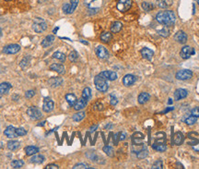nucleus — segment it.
I'll list each match as a JSON object with an SVG mask.
<instances>
[{
    "label": "nucleus",
    "instance_id": "1",
    "mask_svg": "<svg viewBox=\"0 0 199 169\" xmlns=\"http://www.w3.org/2000/svg\"><path fill=\"white\" fill-rule=\"evenodd\" d=\"M157 21L166 27H171L175 23V15L172 11L171 10H166V11H161L157 14L156 16Z\"/></svg>",
    "mask_w": 199,
    "mask_h": 169
},
{
    "label": "nucleus",
    "instance_id": "2",
    "mask_svg": "<svg viewBox=\"0 0 199 169\" xmlns=\"http://www.w3.org/2000/svg\"><path fill=\"white\" fill-rule=\"evenodd\" d=\"M94 84H95L96 89L100 92H105L109 89V85H108V82H107V80L104 79L103 77H101L100 75H97L94 78Z\"/></svg>",
    "mask_w": 199,
    "mask_h": 169
},
{
    "label": "nucleus",
    "instance_id": "3",
    "mask_svg": "<svg viewBox=\"0 0 199 169\" xmlns=\"http://www.w3.org/2000/svg\"><path fill=\"white\" fill-rule=\"evenodd\" d=\"M33 29L35 33L41 34V33L44 32L47 29V23L42 18H35L33 19Z\"/></svg>",
    "mask_w": 199,
    "mask_h": 169
},
{
    "label": "nucleus",
    "instance_id": "4",
    "mask_svg": "<svg viewBox=\"0 0 199 169\" xmlns=\"http://www.w3.org/2000/svg\"><path fill=\"white\" fill-rule=\"evenodd\" d=\"M102 3L103 0H84V4L86 5V7L95 12L101 8Z\"/></svg>",
    "mask_w": 199,
    "mask_h": 169
},
{
    "label": "nucleus",
    "instance_id": "5",
    "mask_svg": "<svg viewBox=\"0 0 199 169\" xmlns=\"http://www.w3.org/2000/svg\"><path fill=\"white\" fill-rule=\"evenodd\" d=\"M132 0H119L117 3V9L121 12H126L132 7Z\"/></svg>",
    "mask_w": 199,
    "mask_h": 169
},
{
    "label": "nucleus",
    "instance_id": "6",
    "mask_svg": "<svg viewBox=\"0 0 199 169\" xmlns=\"http://www.w3.org/2000/svg\"><path fill=\"white\" fill-rule=\"evenodd\" d=\"M176 79L180 81H187L193 77V72L189 69H182L176 73Z\"/></svg>",
    "mask_w": 199,
    "mask_h": 169
},
{
    "label": "nucleus",
    "instance_id": "7",
    "mask_svg": "<svg viewBox=\"0 0 199 169\" xmlns=\"http://www.w3.org/2000/svg\"><path fill=\"white\" fill-rule=\"evenodd\" d=\"M27 114L33 120H38V119H42V117H43L42 112L35 106H32V107L28 108Z\"/></svg>",
    "mask_w": 199,
    "mask_h": 169
},
{
    "label": "nucleus",
    "instance_id": "8",
    "mask_svg": "<svg viewBox=\"0 0 199 169\" xmlns=\"http://www.w3.org/2000/svg\"><path fill=\"white\" fill-rule=\"evenodd\" d=\"M194 54H195V50H194L191 46L185 45V46H183L182 48L181 53H180V55H181V57L183 58V59H188V58H190L191 55H193Z\"/></svg>",
    "mask_w": 199,
    "mask_h": 169
},
{
    "label": "nucleus",
    "instance_id": "9",
    "mask_svg": "<svg viewBox=\"0 0 199 169\" xmlns=\"http://www.w3.org/2000/svg\"><path fill=\"white\" fill-rule=\"evenodd\" d=\"M19 50H20V45L13 44V45H8L5 46L3 48V53L8 54V55H13V54L18 53Z\"/></svg>",
    "mask_w": 199,
    "mask_h": 169
},
{
    "label": "nucleus",
    "instance_id": "10",
    "mask_svg": "<svg viewBox=\"0 0 199 169\" xmlns=\"http://www.w3.org/2000/svg\"><path fill=\"white\" fill-rule=\"evenodd\" d=\"M95 52H96V55H97V56H98L99 58H101V59H107V58L109 57V52H108V50H107L104 46H102V45L97 46Z\"/></svg>",
    "mask_w": 199,
    "mask_h": 169
},
{
    "label": "nucleus",
    "instance_id": "11",
    "mask_svg": "<svg viewBox=\"0 0 199 169\" xmlns=\"http://www.w3.org/2000/svg\"><path fill=\"white\" fill-rule=\"evenodd\" d=\"M145 138V136L143 135L140 132H135L134 133L132 136V141H133V146H141L144 145V143H140L141 140H143Z\"/></svg>",
    "mask_w": 199,
    "mask_h": 169
},
{
    "label": "nucleus",
    "instance_id": "12",
    "mask_svg": "<svg viewBox=\"0 0 199 169\" xmlns=\"http://www.w3.org/2000/svg\"><path fill=\"white\" fill-rule=\"evenodd\" d=\"M54 102L52 101L49 97H45V98H44V100H43V110L44 112H46V113H50V112H52V111H53V109H54Z\"/></svg>",
    "mask_w": 199,
    "mask_h": 169
},
{
    "label": "nucleus",
    "instance_id": "13",
    "mask_svg": "<svg viewBox=\"0 0 199 169\" xmlns=\"http://www.w3.org/2000/svg\"><path fill=\"white\" fill-rule=\"evenodd\" d=\"M174 40L176 41V42H178L179 44H182V45H184L186 42H187V35L186 34L184 33V32H182V31H179V32H177L176 34H174Z\"/></svg>",
    "mask_w": 199,
    "mask_h": 169
},
{
    "label": "nucleus",
    "instance_id": "14",
    "mask_svg": "<svg viewBox=\"0 0 199 169\" xmlns=\"http://www.w3.org/2000/svg\"><path fill=\"white\" fill-rule=\"evenodd\" d=\"M99 75H100L101 77H103L106 80H109V81H115L116 79H117V74H116L115 71L105 70V71L100 72Z\"/></svg>",
    "mask_w": 199,
    "mask_h": 169
},
{
    "label": "nucleus",
    "instance_id": "15",
    "mask_svg": "<svg viewBox=\"0 0 199 169\" xmlns=\"http://www.w3.org/2000/svg\"><path fill=\"white\" fill-rule=\"evenodd\" d=\"M4 134L6 137H8V139H15L18 137L16 132V128H14L13 126H8L6 128Z\"/></svg>",
    "mask_w": 199,
    "mask_h": 169
},
{
    "label": "nucleus",
    "instance_id": "16",
    "mask_svg": "<svg viewBox=\"0 0 199 169\" xmlns=\"http://www.w3.org/2000/svg\"><path fill=\"white\" fill-rule=\"evenodd\" d=\"M135 81H136L135 76H134L132 74H127L123 78V83L126 87H129V86L134 84L135 82Z\"/></svg>",
    "mask_w": 199,
    "mask_h": 169
},
{
    "label": "nucleus",
    "instance_id": "17",
    "mask_svg": "<svg viewBox=\"0 0 199 169\" xmlns=\"http://www.w3.org/2000/svg\"><path fill=\"white\" fill-rule=\"evenodd\" d=\"M188 94V92L184 89H177L175 92H174V99L176 101H179V100H182V99H184Z\"/></svg>",
    "mask_w": 199,
    "mask_h": 169
},
{
    "label": "nucleus",
    "instance_id": "18",
    "mask_svg": "<svg viewBox=\"0 0 199 169\" xmlns=\"http://www.w3.org/2000/svg\"><path fill=\"white\" fill-rule=\"evenodd\" d=\"M50 69H51V70H54V71H55V72H57V73L60 74V75H63V74H65V72H66L65 67H64L62 64H58V63H54V64L51 65V66H50Z\"/></svg>",
    "mask_w": 199,
    "mask_h": 169
},
{
    "label": "nucleus",
    "instance_id": "19",
    "mask_svg": "<svg viewBox=\"0 0 199 169\" xmlns=\"http://www.w3.org/2000/svg\"><path fill=\"white\" fill-rule=\"evenodd\" d=\"M45 158L43 155H41V154H34V156H33L30 160V162L32 164H34V165H41L44 162Z\"/></svg>",
    "mask_w": 199,
    "mask_h": 169
},
{
    "label": "nucleus",
    "instance_id": "20",
    "mask_svg": "<svg viewBox=\"0 0 199 169\" xmlns=\"http://www.w3.org/2000/svg\"><path fill=\"white\" fill-rule=\"evenodd\" d=\"M152 148L154 150H156L157 152H165L167 150V146H166L165 142H160V141H155L152 145Z\"/></svg>",
    "mask_w": 199,
    "mask_h": 169
},
{
    "label": "nucleus",
    "instance_id": "21",
    "mask_svg": "<svg viewBox=\"0 0 199 169\" xmlns=\"http://www.w3.org/2000/svg\"><path fill=\"white\" fill-rule=\"evenodd\" d=\"M141 55L143 56V58H145L147 60H151L154 55V52L149 48L145 47L141 50Z\"/></svg>",
    "mask_w": 199,
    "mask_h": 169
},
{
    "label": "nucleus",
    "instance_id": "22",
    "mask_svg": "<svg viewBox=\"0 0 199 169\" xmlns=\"http://www.w3.org/2000/svg\"><path fill=\"white\" fill-rule=\"evenodd\" d=\"M12 85L9 82H2L0 84V93L1 94H8L9 91L11 90Z\"/></svg>",
    "mask_w": 199,
    "mask_h": 169
},
{
    "label": "nucleus",
    "instance_id": "23",
    "mask_svg": "<svg viewBox=\"0 0 199 169\" xmlns=\"http://www.w3.org/2000/svg\"><path fill=\"white\" fill-rule=\"evenodd\" d=\"M54 35H47L43 40V42H42V44H41V45L43 46V47H48L50 46L53 43H54Z\"/></svg>",
    "mask_w": 199,
    "mask_h": 169
},
{
    "label": "nucleus",
    "instance_id": "24",
    "mask_svg": "<svg viewBox=\"0 0 199 169\" xmlns=\"http://www.w3.org/2000/svg\"><path fill=\"white\" fill-rule=\"evenodd\" d=\"M156 4L161 8H168L172 5V0H157Z\"/></svg>",
    "mask_w": 199,
    "mask_h": 169
},
{
    "label": "nucleus",
    "instance_id": "25",
    "mask_svg": "<svg viewBox=\"0 0 199 169\" xmlns=\"http://www.w3.org/2000/svg\"><path fill=\"white\" fill-rule=\"evenodd\" d=\"M184 140V137L182 135V132L178 131L173 136V143L175 145H181Z\"/></svg>",
    "mask_w": 199,
    "mask_h": 169
},
{
    "label": "nucleus",
    "instance_id": "26",
    "mask_svg": "<svg viewBox=\"0 0 199 169\" xmlns=\"http://www.w3.org/2000/svg\"><path fill=\"white\" fill-rule=\"evenodd\" d=\"M87 103H88V101H86L85 99H83L82 97H81L79 100L77 101V103H75V105L73 107L75 108V110L79 111V110H82L83 108L87 105Z\"/></svg>",
    "mask_w": 199,
    "mask_h": 169
},
{
    "label": "nucleus",
    "instance_id": "27",
    "mask_svg": "<svg viewBox=\"0 0 199 169\" xmlns=\"http://www.w3.org/2000/svg\"><path fill=\"white\" fill-rule=\"evenodd\" d=\"M48 83L50 84L51 87H58L63 83V80L62 78H58V77H54L52 78L48 81Z\"/></svg>",
    "mask_w": 199,
    "mask_h": 169
},
{
    "label": "nucleus",
    "instance_id": "28",
    "mask_svg": "<svg viewBox=\"0 0 199 169\" xmlns=\"http://www.w3.org/2000/svg\"><path fill=\"white\" fill-rule=\"evenodd\" d=\"M149 98H150V95H149L148 92H141V93L138 95L137 100H138V103H139L140 104H145L146 103L149 102Z\"/></svg>",
    "mask_w": 199,
    "mask_h": 169
},
{
    "label": "nucleus",
    "instance_id": "29",
    "mask_svg": "<svg viewBox=\"0 0 199 169\" xmlns=\"http://www.w3.org/2000/svg\"><path fill=\"white\" fill-rule=\"evenodd\" d=\"M8 149L10 151H16L19 148L20 146V142L18 140H9L8 142Z\"/></svg>",
    "mask_w": 199,
    "mask_h": 169
},
{
    "label": "nucleus",
    "instance_id": "30",
    "mask_svg": "<svg viewBox=\"0 0 199 169\" xmlns=\"http://www.w3.org/2000/svg\"><path fill=\"white\" fill-rule=\"evenodd\" d=\"M66 100L67 102V103L69 104V106H74L75 105V103H77L78 101V99H77V97H76V95L75 94H73V93H67L66 95Z\"/></svg>",
    "mask_w": 199,
    "mask_h": 169
},
{
    "label": "nucleus",
    "instance_id": "31",
    "mask_svg": "<svg viewBox=\"0 0 199 169\" xmlns=\"http://www.w3.org/2000/svg\"><path fill=\"white\" fill-rule=\"evenodd\" d=\"M122 27H123V24L120 21H115L111 25V32L114 34L119 33L122 30Z\"/></svg>",
    "mask_w": 199,
    "mask_h": 169
},
{
    "label": "nucleus",
    "instance_id": "32",
    "mask_svg": "<svg viewBox=\"0 0 199 169\" xmlns=\"http://www.w3.org/2000/svg\"><path fill=\"white\" fill-rule=\"evenodd\" d=\"M30 62H31V56H30V55H27V56H25V57L20 61L19 66H20V68H22V69H26V68L30 66Z\"/></svg>",
    "mask_w": 199,
    "mask_h": 169
},
{
    "label": "nucleus",
    "instance_id": "33",
    "mask_svg": "<svg viewBox=\"0 0 199 169\" xmlns=\"http://www.w3.org/2000/svg\"><path fill=\"white\" fill-rule=\"evenodd\" d=\"M112 38H113V35L109 32H104L100 34V40L103 43H109L112 40Z\"/></svg>",
    "mask_w": 199,
    "mask_h": 169
},
{
    "label": "nucleus",
    "instance_id": "34",
    "mask_svg": "<svg viewBox=\"0 0 199 169\" xmlns=\"http://www.w3.org/2000/svg\"><path fill=\"white\" fill-rule=\"evenodd\" d=\"M25 152H26L27 155L31 156V155H34V154L38 153L39 149L35 146H28V147L25 148Z\"/></svg>",
    "mask_w": 199,
    "mask_h": 169
},
{
    "label": "nucleus",
    "instance_id": "35",
    "mask_svg": "<svg viewBox=\"0 0 199 169\" xmlns=\"http://www.w3.org/2000/svg\"><path fill=\"white\" fill-rule=\"evenodd\" d=\"M83 99H85L86 101H89L91 97V90L89 87H86L82 92V95H81Z\"/></svg>",
    "mask_w": 199,
    "mask_h": 169
},
{
    "label": "nucleus",
    "instance_id": "36",
    "mask_svg": "<svg viewBox=\"0 0 199 169\" xmlns=\"http://www.w3.org/2000/svg\"><path fill=\"white\" fill-rule=\"evenodd\" d=\"M53 57L55 58V59L60 60L62 63H64L66 61V55L63 54V53H61V52H54L53 54Z\"/></svg>",
    "mask_w": 199,
    "mask_h": 169
},
{
    "label": "nucleus",
    "instance_id": "37",
    "mask_svg": "<svg viewBox=\"0 0 199 169\" xmlns=\"http://www.w3.org/2000/svg\"><path fill=\"white\" fill-rule=\"evenodd\" d=\"M148 154H149V151H148L147 147H144L142 150H140L139 152H136V157L138 159H144V158H146L148 156Z\"/></svg>",
    "mask_w": 199,
    "mask_h": 169
},
{
    "label": "nucleus",
    "instance_id": "38",
    "mask_svg": "<svg viewBox=\"0 0 199 169\" xmlns=\"http://www.w3.org/2000/svg\"><path fill=\"white\" fill-rule=\"evenodd\" d=\"M184 120V122H185V124H187V125H189V126H192V125H194L196 122V120H197V118H196V117H194V116H188V117H186L185 119H183Z\"/></svg>",
    "mask_w": 199,
    "mask_h": 169
},
{
    "label": "nucleus",
    "instance_id": "39",
    "mask_svg": "<svg viewBox=\"0 0 199 169\" xmlns=\"http://www.w3.org/2000/svg\"><path fill=\"white\" fill-rule=\"evenodd\" d=\"M24 165V162L22 160H14L11 162V166L13 168H21Z\"/></svg>",
    "mask_w": 199,
    "mask_h": 169
},
{
    "label": "nucleus",
    "instance_id": "40",
    "mask_svg": "<svg viewBox=\"0 0 199 169\" xmlns=\"http://www.w3.org/2000/svg\"><path fill=\"white\" fill-rule=\"evenodd\" d=\"M84 118H85V112H79V113L75 114V115L72 117L73 120H74V121H76V122H79V121H81Z\"/></svg>",
    "mask_w": 199,
    "mask_h": 169
},
{
    "label": "nucleus",
    "instance_id": "41",
    "mask_svg": "<svg viewBox=\"0 0 199 169\" xmlns=\"http://www.w3.org/2000/svg\"><path fill=\"white\" fill-rule=\"evenodd\" d=\"M79 4V0H70V9H69V14L73 13L75 9L77 8Z\"/></svg>",
    "mask_w": 199,
    "mask_h": 169
},
{
    "label": "nucleus",
    "instance_id": "42",
    "mask_svg": "<svg viewBox=\"0 0 199 169\" xmlns=\"http://www.w3.org/2000/svg\"><path fill=\"white\" fill-rule=\"evenodd\" d=\"M154 6L153 4H150V3H147V2H143L142 3V8L145 10V11H151L152 9H154Z\"/></svg>",
    "mask_w": 199,
    "mask_h": 169
},
{
    "label": "nucleus",
    "instance_id": "43",
    "mask_svg": "<svg viewBox=\"0 0 199 169\" xmlns=\"http://www.w3.org/2000/svg\"><path fill=\"white\" fill-rule=\"evenodd\" d=\"M103 152H105L108 156L113 157L114 156V149L110 146H104L103 147Z\"/></svg>",
    "mask_w": 199,
    "mask_h": 169
},
{
    "label": "nucleus",
    "instance_id": "44",
    "mask_svg": "<svg viewBox=\"0 0 199 169\" xmlns=\"http://www.w3.org/2000/svg\"><path fill=\"white\" fill-rule=\"evenodd\" d=\"M78 57H79V54H78V52H77V51H72V52L69 54V55H68L69 60H70V61H72V62L76 61V60L78 59Z\"/></svg>",
    "mask_w": 199,
    "mask_h": 169
},
{
    "label": "nucleus",
    "instance_id": "45",
    "mask_svg": "<svg viewBox=\"0 0 199 169\" xmlns=\"http://www.w3.org/2000/svg\"><path fill=\"white\" fill-rule=\"evenodd\" d=\"M158 33H159V34H160L161 36H163V37H168V36H169V34H170V31H169L168 27H166L165 26L163 29L160 30Z\"/></svg>",
    "mask_w": 199,
    "mask_h": 169
},
{
    "label": "nucleus",
    "instance_id": "46",
    "mask_svg": "<svg viewBox=\"0 0 199 169\" xmlns=\"http://www.w3.org/2000/svg\"><path fill=\"white\" fill-rule=\"evenodd\" d=\"M152 168H159V169H161L163 168V163L161 161V160H158V161H156L154 164H153V166H152Z\"/></svg>",
    "mask_w": 199,
    "mask_h": 169
},
{
    "label": "nucleus",
    "instance_id": "47",
    "mask_svg": "<svg viewBox=\"0 0 199 169\" xmlns=\"http://www.w3.org/2000/svg\"><path fill=\"white\" fill-rule=\"evenodd\" d=\"M16 132L18 137H21V136H25L27 134V131L26 129H24L23 128H18V129H16Z\"/></svg>",
    "mask_w": 199,
    "mask_h": 169
},
{
    "label": "nucleus",
    "instance_id": "48",
    "mask_svg": "<svg viewBox=\"0 0 199 169\" xmlns=\"http://www.w3.org/2000/svg\"><path fill=\"white\" fill-rule=\"evenodd\" d=\"M34 94H35V92H34L33 90H30V91H27V92H26L25 97L28 98V99H31V98H33V96H34Z\"/></svg>",
    "mask_w": 199,
    "mask_h": 169
},
{
    "label": "nucleus",
    "instance_id": "49",
    "mask_svg": "<svg viewBox=\"0 0 199 169\" xmlns=\"http://www.w3.org/2000/svg\"><path fill=\"white\" fill-rule=\"evenodd\" d=\"M78 168L86 169V168H90V167H89L86 164H77V165H75V166H73V169H78Z\"/></svg>",
    "mask_w": 199,
    "mask_h": 169
},
{
    "label": "nucleus",
    "instance_id": "50",
    "mask_svg": "<svg viewBox=\"0 0 199 169\" xmlns=\"http://www.w3.org/2000/svg\"><path fill=\"white\" fill-rule=\"evenodd\" d=\"M191 115L196 117V118H199V107H195L194 109H192Z\"/></svg>",
    "mask_w": 199,
    "mask_h": 169
},
{
    "label": "nucleus",
    "instance_id": "51",
    "mask_svg": "<svg viewBox=\"0 0 199 169\" xmlns=\"http://www.w3.org/2000/svg\"><path fill=\"white\" fill-rule=\"evenodd\" d=\"M110 97H111V101H110L111 104H112V105H116V104H117V103H118L117 97L115 96L114 94H111V95H110Z\"/></svg>",
    "mask_w": 199,
    "mask_h": 169
},
{
    "label": "nucleus",
    "instance_id": "52",
    "mask_svg": "<svg viewBox=\"0 0 199 169\" xmlns=\"http://www.w3.org/2000/svg\"><path fill=\"white\" fill-rule=\"evenodd\" d=\"M69 9H70V4H65L63 6V11L66 13V14H69Z\"/></svg>",
    "mask_w": 199,
    "mask_h": 169
},
{
    "label": "nucleus",
    "instance_id": "53",
    "mask_svg": "<svg viewBox=\"0 0 199 169\" xmlns=\"http://www.w3.org/2000/svg\"><path fill=\"white\" fill-rule=\"evenodd\" d=\"M45 169H58L59 168V166H57V165H55V164H51V165H48V166H46Z\"/></svg>",
    "mask_w": 199,
    "mask_h": 169
},
{
    "label": "nucleus",
    "instance_id": "54",
    "mask_svg": "<svg viewBox=\"0 0 199 169\" xmlns=\"http://www.w3.org/2000/svg\"><path fill=\"white\" fill-rule=\"evenodd\" d=\"M125 138H126L125 132H124V131L119 132V140H125Z\"/></svg>",
    "mask_w": 199,
    "mask_h": 169
},
{
    "label": "nucleus",
    "instance_id": "55",
    "mask_svg": "<svg viewBox=\"0 0 199 169\" xmlns=\"http://www.w3.org/2000/svg\"><path fill=\"white\" fill-rule=\"evenodd\" d=\"M94 107H95V109H97V110H99V111H101V110L103 109V105H102V103H95Z\"/></svg>",
    "mask_w": 199,
    "mask_h": 169
},
{
    "label": "nucleus",
    "instance_id": "56",
    "mask_svg": "<svg viewBox=\"0 0 199 169\" xmlns=\"http://www.w3.org/2000/svg\"><path fill=\"white\" fill-rule=\"evenodd\" d=\"M97 128H98V125H95V126H92L90 129H89V132H94L96 129H97Z\"/></svg>",
    "mask_w": 199,
    "mask_h": 169
},
{
    "label": "nucleus",
    "instance_id": "57",
    "mask_svg": "<svg viewBox=\"0 0 199 169\" xmlns=\"http://www.w3.org/2000/svg\"><path fill=\"white\" fill-rule=\"evenodd\" d=\"M193 149L196 152H199V142H197L196 145H193Z\"/></svg>",
    "mask_w": 199,
    "mask_h": 169
},
{
    "label": "nucleus",
    "instance_id": "58",
    "mask_svg": "<svg viewBox=\"0 0 199 169\" xmlns=\"http://www.w3.org/2000/svg\"><path fill=\"white\" fill-rule=\"evenodd\" d=\"M58 30H59V28H58V27H56V28H54V29L53 33H54V34H55V33H56V32H57Z\"/></svg>",
    "mask_w": 199,
    "mask_h": 169
},
{
    "label": "nucleus",
    "instance_id": "59",
    "mask_svg": "<svg viewBox=\"0 0 199 169\" xmlns=\"http://www.w3.org/2000/svg\"><path fill=\"white\" fill-rule=\"evenodd\" d=\"M168 103H169V104H171V103H172V101H171V99H169V102H168Z\"/></svg>",
    "mask_w": 199,
    "mask_h": 169
},
{
    "label": "nucleus",
    "instance_id": "60",
    "mask_svg": "<svg viewBox=\"0 0 199 169\" xmlns=\"http://www.w3.org/2000/svg\"><path fill=\"white\" fill-rule=\"evenodd\" d=\"M80 42H81V43H83V44H85V45H88V43H87V42H85L84 40H81Z\"/></svg>",
    "mask_w": 199,
    "mask_h": 169
},
{
    "label": "nucleus",
    "instance_id": "61",
    "mask_svg": "<svg viewBox=\"0 0 199 169\" xmlns=\"http://www.w3.org/2000/svg\"><path fill=\"white\" fill-rule=\"evenodd\" d=\"M1 36H2V30L0 29V37H1Z\"/></svg>",
    "mask_w": 199,
    "mask_h": 169
},
{
    "label": "nucleus",
    "instance_id": "62",
    "mask_svg": "<svg viewBox=\"0 0 199 169\" xmlns=\"http://www.w3.org/2000/svg\"><path fill=\"white\" fill-rule=\"evenodd\" d=\"M1 144H2V143H1V142H0V148H1V147H2V145H1Z\"/></svg>",
    "mask_w": 199,
    "mask_h": 169
},
{
    "label": "nucleus",
    "instance_id": "63",
    "mask_svg": "<svg viewBox=\"0 0 199 169\" xmlns=\"http://www.w3.org/2000/svg\"><path fill=\"white\" fill-rule=\"evenodd\" d=\"M197 3H198V5H199V0H197Z\"/></svg>",
    "mask_w": 199,
    "mask_h": 169
},
{
    "label": "nucleus",
    "instance_id": "64",
    "mask_svg": "<svg viewBox=\"0 0 199 169\" xmlns=\"http://www.w3.org/2000/svg\"><path fill=\"white\" fill-rule=\"evenodd\" d=\"M5 1H10V0H5Z\"/></svg>",
    "mask_w": 199,
    "mask_h": 169
}]
</instances>
